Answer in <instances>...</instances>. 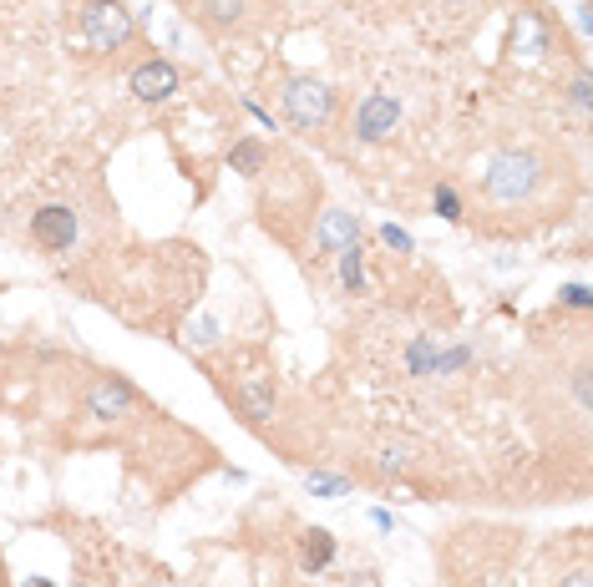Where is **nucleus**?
Here are the masks:
<instances>
[{
  "instance_id": "1",
  "label": "nucleus",
  "mask_w": 593,
  "mask_h": 587,
  "mask_svg": "<svg viewBox=\"0 0 593 587\" xmlns=\"http://www.w3.org/2000/svg\"><path fill=\"white\" fill-rule=\"evenodd\" d=\"M543 173H548V162H543L538 152H528V147H517V152H497V157L487 162L482 188H487L492 203H507V208H512V203H523V198L538 193Z\"/></svg>"
},
{
  "instance_id": "2",
  "label": "nucleus",
  "mask_w": 593,
  "mask_h": 587,
  "mask_svg": "<svg viewBox=\"0 0 593 587\" xmlns=\"http://www.w3.org/2000/svg\"><path fill=\"white\" fill-rule=\"evenodd\" d=\"M77 26H82L92 51H117L137 36L127 0H77Z\"/></svg>"
},
{
  "instance_id": "3",
  "label": "nucleus",
  "mask_w": 593,
  "mask_h": 587,
  "mask_svg": "<svg viewBox=\"0 0 593 587\" xmlns=\"http://www.w3.org/2000/svg\"><path fill=\"white\" fill-rule=\"evenodd\" d=\"M284 117L294 132H325L330 117H335V92L325 87V81L315 76H289L284 81Z\"/></svg>"
},
{
  "instance_id": "4",
  "label": "nucleus",
  "mask_w": 593,
  "mask_h": 587,
  "mask_svg": "<svg viewBox=\"0 0 593 587\" xmlns=\"http://www.w3.org/2000/svg\"><path fill=\"white\" fill-rule=\"evenodd\" d=\"M77 233H82V218H77V208H71V203H41L31 213V243L41 248V254H51V259L71 254Z\"/></svg>"
},
{
  "instance_id": "5",
  "label": "nucleus",
  "mask_w": 593,
  "mask_h": 587,
  "mask_svg": "<svg viewBox=\"0 0 593 587\" xmlns=\"http://www.w3.org/2000/svg\"><path fill=\"white\" fill-rule=\"evenodd\" d=\"M127 87H132V97H137V102L158 107V102H168V97L183 87V76H178V66H173L168 56H147V61H137V66H132Z\"/></svg>"
},
{
  "instance_id": "6",
  "label": "nucleus",
  "mask_w": 593,
  "mask_h": 587,
  "mask_svg": "<svg viewBox=\"0 0 593 587\" xmlns=\"http://www.w3.org/2000/svg\"><path fill=\"white\" fill-rule=\"evenodd\" d=\"M401 122V102L386 97V92H370L360 107H355V137L360 142H386Z\"/></svg>"
},
{
  "instance_id": "7",
  "label": "nucleus",
  "mask_w": 593,
  "mask_h": 587,
  "mask_svg": "<svg viewBox=\"0 0 593 587\" xmlns=\"http://www.w3.org/2000/svg\"><path fill=\"white\" fill-rule=\"evenodd\" d=\"M137 405V390L122 380V375H102L92 390H87V410L97 415V421H117V415H127Z\"/></svg>"
},
{
  "instance_id": "8",
  "label": "nucleus",
  "mask_w": 593,
  "mask_h": 587,
  "mask_svg": "<svg viewBox=\"0 0 593 587\" xmlns=\"http://www.w3.org/2000/svg\"><path fill=\"white\" fill-rule=\"evenodd\" d=\"M350 243H360V223H355V213L330 208L325 223H320V233H315V248H320V254H340V248H350Z\"/></svg>"
},
{
  "instance_id": "9",
  "label": "nucleus",
  "mask_w": 593,
  "mask_h": 587,
  "mask_svg": "<svg viewBox=\"0 0 593 587\" xmlns=\"http://www.w3.org/2000/svg\"><path fill=\"white\" fill-rule=\"evenodd\" d=\"M244 11H249V0H193V16H198L203 26H213V31L239 26Z\"/></svg>"
},
{
  "instance_id": "10",
  "label": "nucleus",
  "mask_w": 593,
  "mask_h": 587,
  "mask_svg": "<svg viewBox=\"0 0 593 587\" xmlns=\"http://www.w3.org/2000/svg\"><path fill=\"white\" fill-rule=\"evenodd\" d=\"M330 562H335V532L310 527V532L300 537V567H305V572H325Z\"/></svg>"
},
{
  "instance_id": "11",
  "label": "nucleus",
  "mask_w": 593,
  "mask_h": 587,
  "mask_svg": "<svg viewBox=\"0 0 593 587\" xmlns=\"http://www.w3.org/2000/svg\"><path fill=\"white\" fill-rule=\"evenodd\" d=\"M229 167H234V173H244V178H259L264 167H269V147H264L259 137H244V142H234Z\"/></svg>"
},
{
  "instance_id": "12",
  "label": "nucleus",
  "mask_w": 593,
  "mask_h": 587,
  "mask_svg": "<svg viewBox=\"0 0 593 587\" xmlns=\"http://www.w3.org/2000/svg\"><path fill=\"white\" fill-rule=\"evenodd\" d=\"M340 284H345L350 294H360V289H365V269H360V243L340 248Z\"/></svg>"
},
{
  "instance_id": "13",
  "label": "nucleus",
  "mask_w": 593,
  "mask_h": 587,
  "mask_svg": "<svg viewBox=\"0 0 593 587\" xmlns=\"http://www.w3.org/2000/svg\"><path fill=\"white\" fill-rule=\"evenodd\" d=\"M436 213L447 218V223H462V198H457V188H447V183L436 188Z\"/></svg>"
},
{
  "instance_id": "14",
  "label": "nucleus",
  "mask_w": 593,
  "mask_h": 587,
  "mask_svg": "<svg viewBox=\"0 0 593 587\" xmlns=\"http://www.w3.org/2000/svg\"><path fill=\"white\" fill-rule=\"evenodd\" d=\"M310 491H320V496H345L350 486H345L340 476H310Z\"/></svg>"
},
{
  "instance_id": "15",
  "label": "nucleus",
  "mask_w": 593,
  "mask_h": 587,
  "mask_svg": "<svg viewBox=\"0 0 593 587\" xmlns=\"http://www.w3.org/2000/svg\"><path fill=\"white\" fill-rule=\"evenodd\" d=\"M563 304H568V309H588V304H593L588 284H568V289H563Z\"/></svg>"
},
{
  "instance_id": "16",
  "label": "nucleus",
  "mask_w": 593,
  "mask_h": 587,
  "mask_svg": "<svg viewBox=\"0 0 593 587\" xmlns=\"http://www.w3.org/2000/svg\"><path fill=\"white\" fill-rule=\"evenodd\" d=\"M381 238H386V243L396 248V254H411V233H401L396 223H386V228H381Z\"/></svg>"
},
{
  "instance_id": "17",
  "label": "nucleus",
  "mask_w": 593,
  "mask_h": 587,
  "mask_svg": "<svg viewBox=\"0 0 593 587\" xmlns=\"http://www.w3.org/2000/svg\"><path fill=\"white\" fill-rule=\"evenodd\" d=\"M573 107L588 112V81H573Z\"/></svg>"
},
{
  "instance_id": "18",
  "label": "nucleus",
  "mask_w": 593,
  "mask_h": 587,
  "mask_svg": "<svg viewBox=\"0 0 593 587\" xmlns=\"http://www.w3.org/2000/svg\"><path fill=\"white\" fill-rule=\"evenodd\" d=\"M563 587H588V572H573V577H568Z\"/></svg>"
},
{
  "instance_id": "19",
  "label": "nucleus",
  "mask_w": 593,
  "mask_h": 587,
  "mask_svg": "<svg viewBox=\"0 0 593 587\" xmlns=\"http://www.w3.org/2000/svg\"><path fill=\"white\" fill-rule=\"evenodd\" d=\"M26 587H51V582H46V577H31V582H26Z\"/></svg>"
},
{
  "instance_id": "20",
  "label": "nucleus",
  "mask_w": 593,
  "mask_h": 587,
  "mask_svg": "<svg viewBox=\"0 0 593 587\" xmlns=\"http://www.w3.org/2000/svg\"><path fill=\"white\" fill-rule=\"evenodd\" d=\"M77 587H87V582H77Z\"/></svg>"
}]
</instances>
